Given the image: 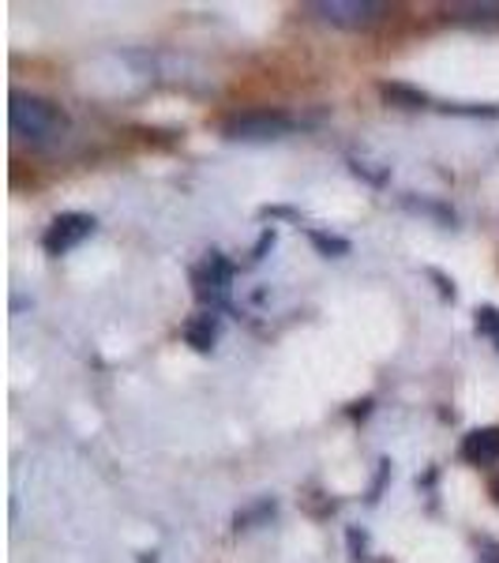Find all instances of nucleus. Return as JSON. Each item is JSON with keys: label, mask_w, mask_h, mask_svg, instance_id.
<instances>
[{"label": "nucleus", "mask_w": 499, "mask_h": 563, "mask_svg": "<svg viewBox=\"0 0 499 563\" xmlns=\"http://www.w3.org/2000/svg\"><path fill=\"white\" fill-rule=\"evenodd\" d=\"M308 8L334 26H368L384 15V4H376V0H315Z\"/></svg>", "instance_id": "nucleus-4"}, {"label": "nucleus", "mask_w": 499, "mask_h": 563, "mask_svg": "<svg viewBox=\"0 0 499 563\" xmlns=\"http://www.w3.org/2000/svg\"><path fill=\"white\" fill-rule=\"evenodd\" d=\"M90 233H95V218L79 214V211H68V214L53 218L42 244H45V252H49V256H65V252H71L76 244H84Z\"/></svg>", "instance_id": "nucleus-2"}, {"label": "nucleus", "mask_w": 499, "mask_h": 563, "mask_svg": "<svg viewBox=\"0 0 499 563\" xmlns=\"http://www.w3.org/2000/svg\"><path fill=\"white\" fill-rule=\"evenodd\" d=\"M496 499H499V485H496Z\"/></svg>", "instance_id": "nucleus-11"}, {"label": "nucleus", "mask_w": 499, "mask_h": 563, "mask_svg": "<svg viewBox=\"0 0 499 563\" xmlns=\"http://www.w3.org/2000/svg\"><path fill=\"white\" fill-rule=\"evenodd\" d=\"M477 331L492 334L496 346H499V312H496V308H480V312H477Z\"/></svg>", "instance_id": "nucleus-9"}, {"label": "nucleus", "mask_w": 499, "mask_h": 563, "mask_svg": "<svg viewBox=\"0 0 499 563\" xmlns=\"http://www.w3.org/2000/svg\"><path fill=\"white\" fill-rule=\"evenodd\" d=\"M289 132H293V121L282 113H241L225 124V135H230V140H244V143L282 140Z\"/></svg>", "instance_id": "nucleus-3"}, {"label": "nucleus", "mask_w": 499, "mask_h": 563, "mask_svg": "<svg viewBox=\"0 0 499 563\" xmlns=\"http://www.w3.org/2000/svg\"><path fill=\"white\" fill-rule=\"evenodd\" d=\"M312 241L320 244L323 252H350V244L339 241V238H323V233H312Z\"/></svg>", "instance_id": "nucleus-10"}, {"label": "nucleus", "mask_w": 499, "mask_h": 563, "mask_svg": "<svg viewBox=\"0 0 499 563\" xmlns=\"http://www.w3.org/2000/svg\"><path fill=\"white\" fill-rule=\"evenodd\" d=\"M462 459L474 462V466H488L499 459V429H474L462 443Z\"/></svg>", "instance_id": "nucleus-6"}, {"label": "nucleus", "mask_w": 499, "mask_h": 563, "mask_svg": "<svg viewBox=\"0 0 499 563\" xmlns=\"http://www.w3.org/2000/svg\"><path fill=\"white\" fill-rule=\"evenodd\" d=\"M387 102H402L406 109H417L424 106V95H417V90H406V87H384Z\"/></svg>", "instance_id": "nucleus-8"}, {"label": "nucleus", "mask_w": 499, "mask_h": 563, "mask_svg": "<svg viewBox=\"0 0 499 563\" xmlns=\"http://www.w3.org/2000/svg\"><path fill=\"white\" fill-rule=\"evenodd\" d=\"M8 121H12L15 140L31 143V147H53L68 135V117L60 106L45 102V98L34 95H12V106H8Z\"/></svg>", "instance_id": "nucleus-1"}, {"label": "nucleus", "mask_w": 499, "mask_h": 563, "mask_svg": "<svg viewBox=\"0 0 499 563\" xmlns=\"http://www.w3.org/2000/svg\"><path fill=\"white\" fill-rule=\"evenodd\" d=\"M230 278H233V267L225 263L222 256H211L203 263V271H199V297L203 301H211V305H218L225 297V289H230Z\"/></svg>", "instance_id": "nucleus-5"}, {"label": "nucleus", "mask_w": 499, "mask_h": 563, "mask_svg": "<svg viewBox=\"0 0 499 563\" xmlns=\"http://www.w3.org/2000/svg\"><path fill=\"white\" fill-rule=\"evenodd\" d=\"M185 339H188V346H192V350L207 353L214 346V339H218V316L203 312V316H196V320H188L185 323Z\"/></svg>", "instance_id": "nucleus-7"}]
</instances>
